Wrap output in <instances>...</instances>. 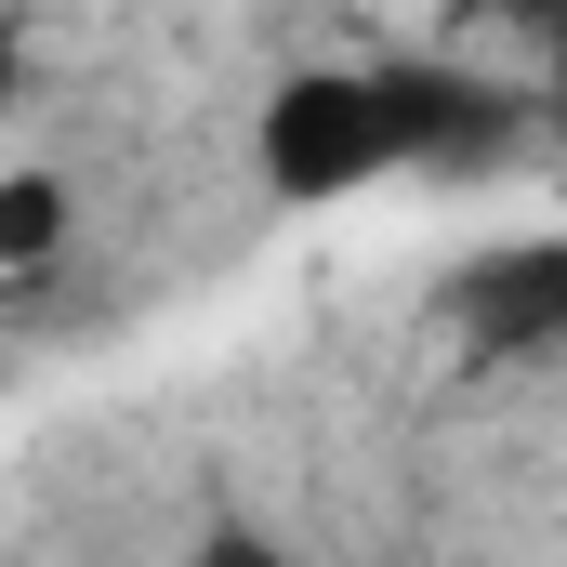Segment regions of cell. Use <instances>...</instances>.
I'll return each mask as SVG.
<instances>
[{
  "instance_id": "cell-1",
  "label": "cell",
  "mask_w": 567,
  "mask_h": 567,
  "mask_svg": "<svg viewBox=\"0 0 567 567\" xmlns=\"http://www.w3.org/2000/svg\"><path fill=\"white\" fill-rule=\"evenodd\" d=\"M502 93L475 80H435V66H317L265 106V185L278 198H357L383 172H462V158H502Z\"/></svg>"
},
{
  "instance_id": "cell-2",
  "label": "cell",
  "mask_w": 567,
  "mask_h": 567,
  "mask_svg": "<svg viewBox=\"0 0 567 567\" xmlns=\"http://www.w3.org/2000/svg\"><path fill=\"white\" fill-rule=\"evenodd\" d=\"M449 317L488 343V357H528V343H567V225L542 238H502L449 278Z\"/></svg>"
},
{
  "instance_id": "cell-3",
  "label": "cell",
  "mask_w": 567,
  "mask_h": 567,
  "mask_svg": "<svg viewBox=\"0 0 567 567\" xmlns=\"http://www.w3.org/2000/svg\"><path fill=\"white\" fill-rule=\"evenodd\" d=\"M53 238H66V185H40V172L0 185V265H27V251H53Z\"/></svg>"
},
{
  "instance_id": "cell-4",
  "label": "cell",
  "mask_w": 567,
  "mask_h": 567,
  "mask_svg": "<svg viewBox=\"0 0 567 567\" xmlns=\"http://www.w3.org/2000/svg\"><path fill=\"white\" fill-rule=\"evenodd\" d=\"M185 567H278V542H251V528H212Z\"/></svg>"
}]
</instances>
